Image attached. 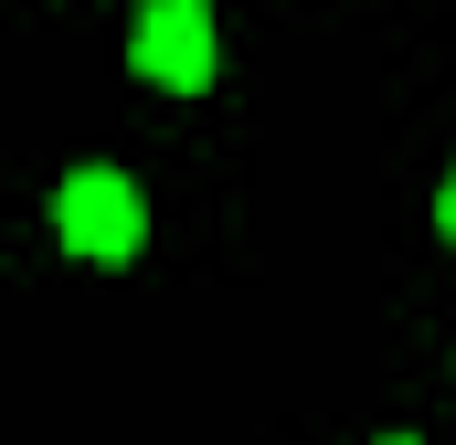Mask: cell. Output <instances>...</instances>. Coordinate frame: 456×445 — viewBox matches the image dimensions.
<instances>
[{"instance_id":"3957f363","label":"cell","mask_w":456,"mask_h":445,"mask_svg":"<svg viewBox=\"0 0 456 445\" xmlns=\"http://www.w3.org/2000/svg\"><path fill=\"white\" fill-rule=\"evenodd\" d=\"M436 222H446V244H456V170H446V202H436Z\"/></svg>"},{"instance_id":"6da1fadb","label":"cell","mask_w":456,"mask_h":445,"mask_svg":"<svg viewBox=\"0 0 456 445\" xmlns=\"http://www.w3.org/2000/svg\"><path fill=\"white\" fill-rule=\"evenodd\" d=\"M53 233H64V255H86V265H127L138 233H149V202H138L127 170H75V181L53 191Z\"/></svg>"},{"instance_id":"7a4b0ae2","label":"cell","mask_w":456,"mask_h":445,"mask_svg":"<svg viewBox=\"0 0 456 445\" xmlns=\"http://www.w3.org/2000/svg\"><path fill=\"white\" fill-rule=\"evenodd\" d=\"M127 64L149 85H170V96H202L213 85V0H138Z\"/></svg>"},{"instance_id":"277c9868","label":"cell","mask_w":456,"mask_h":445,"mask_svg":"<svg viewBox=\"0 0 456 445\" xmlns=\"http://www.w3.org/2000/svg\"><path fill=\"white\" fill-rule=\"evenodd\" d=\"M382 445H414V435H382Z\"/></svg>"}]
</instances>
